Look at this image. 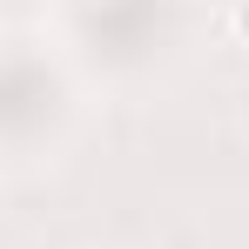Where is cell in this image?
<instances>
[{
  "mask_svg": "<svg viewBox=\"0 0 249 249\" xmlns=\"http://www.w3.org/2000/svg\"><path fill=\"white\" fill-rule=\"evenodd\" d=\"M229 27H236V41L249 47V0H236V14H229Z\"/></svg>",
  "mask_w": 249,
  "mask_h": 249,
  "instance_id": "1",
  "label": "cell"
}]
</instances>
